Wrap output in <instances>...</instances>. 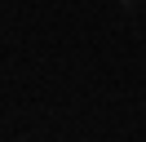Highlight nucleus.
<instances>
[{
	"label": "nucleus",
	"instance_id": "nucleus-1",
	"mask_svg": "<svg viewBox=\"0 0 146 142\" xmlns=\"http://www.w3.org/2000/svg\"><path fill=\"white\" fill-rule=\"evenodd\" d=\"M119 5H128V0H119Z\"/></svg>",
	"mask_w": 146,
	"mask_h": 142
}]
</instances>
